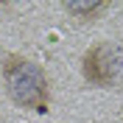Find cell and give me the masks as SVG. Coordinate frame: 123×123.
<instances>
[{
	"label": "cell",
	"mask_w": 123,
	"mask_h": 123,
	"mask_svg": "<svg viewBox=\"0 0 123 123\" xmlns=\"http://www.w3.org/2000/svg\"><path fill=\"white\" fill-rule=\"evenodd\" d=\"M81 76L92 87H120L123 84V45L98 42L81 56Z\"/></svg>",
	"instance_id": "7a4b0ae2"
},
{
	"label": "cell",
	"mask_w": 123,
	"mask_h": 123,
	"mask_svg": "<svg viewBox=\"0 0 123 123\" xmlns=\"http://www.w3.org/2000/svg\"><path fill=\"white\" fill-rule=\"evenodd\" d=\"M3 81L6 92L17 106L48 112V78L37 62L25 56H6L3 62Z\"/></svg>",
	"instance_id": "6da1fadb"
},
{
	"label": "cell",
	"mask_w": 123,
	"mask_h": 123,
	"mask_svg": "<svg viewBox=\"0 0 123 123\" xmlns=\"http://www.w3.org/2000/svg\"><path fill=\"white\" fill-rule=\"evenodd\" d=\"M64 8H67L73 17H78V20H92L95 14H101V11L106 8V3H101V0H84V3L70 0V3H64Z\"/></svg>",
	"instance_id": "3957f363"
}]
</instances>
